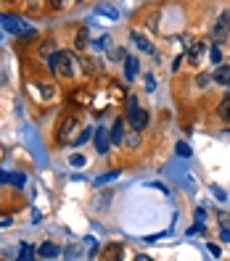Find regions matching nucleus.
Instances as JSON below:
<instances>
[{"label": "nucleus", "instance_id": "29", "mask_svg": "<svg viewBox=\"0 0 230 261\" xmlns=\"http://www.w3.org/2000/svg\"><path fill=\"white\" fill-rule=\"evenodd\" d=\"M212 193H214V198H220V201H225V190H220V188H212Z\"/></svg>", "mask_w": 230, "mask_h": 261}, {"label": "nucleus", "instance_id": "23", "mask_svg": "<svg viewBox=\"0 0 230 261\" xmlns=\"http://www.w3.org/2000/svg\"><path fill=\"white\" fill-rule=\"evenodd\" d=\"M177 156H182V159H186V156H191V148H188L186 143H180V145H177Z\"/></svg>", "mask_w": 230, "mask_h": 261}, {"label": "nucleus", "instance_id": "4", "mask_svg": "<svg viewBox=\"0 0 230 261\" xmlns=\"http://www.w3.org/2000/svg\"><path fill=\"white\" fill-rule=\"evenodd\" d=\"M227 35H230V8L222 11V16L217 19V24H214V40L217 42H222Z\"/></svg>", "mask_w": 230, "mask_h": 261}, {"label": "nucleus", "instance_id": "10", "mask_svg": "<svg viewBox=\"0 0 230 261\" xmlns=\"http://www.w3.org/2000/svg\"><path fill=\"white\" fill-rule=\"evenodd\" d=\"M37 253H40L42 258H56V256L61 253V248H58V245H53V243H42L40 248H37Z\"/></svg>", "mask_w": 230, "mask_h": 261}, {"label": "nucleus", "instance_id": "9", "mask_svg": "<svg viewBox=\"0 0 230 261\" xmlns=\"http://www.w3.org/2000/svg\"><path fill=\"white\" fill-rule=\"evenodd\" d=\"M212 80L222 87H230V66H217V71L212 74Z\"/></svg>", "mask_w": 230, "mask_h": 261}, {"label": "nucleus", "instance_id": "12", "mask_svg": "<svg viewBox=\"0 0 230 261\" xmlns=\"http://www.w3.org/2000/svg\"><path fill=\"white\" fill-rule=\"evenodd\" d=\"M125 64H127V82H135V76H137V58L135 56H127Z\"/></svg>", "mask_w": 230, "mask_h": 261}, {"label": "nucleus", "instance_id": "30", "mask_svg": "<svg viewBox=\"0 0 230 261\" xmlns=\"http://www.w3.org/2000/svg\"><path fill=\"white\" fill-rule=\"evenodd\" d=\"M111 58L119 61V58H125V50H111Z\"/></svg>", "mask_w": 230, "mask_h": 261}, {"label": "nucleus", "instance_id": "32", "mask_svg": "<svg viewBox=\"0 0 230 261\" xmlns=\"http://www.w3.org/2000/svg\"><path fill=\"white\" fill-rule=\"evenodd\" d=\"M42 53H45V56H51V53H53V42H48V45H45V48H42Z\"/></svg>", "mask_w": 230, "mask_h": 261}, {"label": "nucleus", "instance_id": "18", "mask_svg": "<svg viewBox=\"0 0 230 261\" xmlns=\"http://www.w3.org/2000/svg\"><path fill=\"white\" fill-rule=\"evenodd\" d=\"M109 40H111L109 35H103V37H98V40H96V48H98V50H109V45H111Z\"/></svg>", "mask_w": 230, "mask_h": 261}, {"label": "nucleus", "instance_id": "19", "mask_svg": "<svg viewBox=\"0 0 230 261\" xmlns=\"http://www.w3.org/2000/svg\"><path fill=\"white\" fill-rule=\"evenodd\" d=\"M74 127H77V119H66V124H64V132H61V137H69Z\"/></svg>", "mask_w": 230, "mask_h": 261}, {"label": "nucleus", "instance_id": "31", "mask_svg": "<svg viewBox=\"0 0 230 261\" xmlns=\"http://www.w3.org/2000/svg\"><path fill=\"white\" fill-rule=\"evenodd\" d=\"M6 182H11V174H6V172H0V185H6Z\"/></svg>", "mask_w": 230, "mask_h": 261}, {"label": "nucleus", "instance_id": "16", "mask_svg": "<svg viewBox=\"0 0 230 261\" xmlns=\"http://www.w3.org/2000/svg\"><path fill=\"white\" fill-rule=\"evenodd\" d=\"M74 45H77V48H87V32H85V29H80V32H77V37H74Z\"/></svg>", "mask_w": 230, "mask_h": 261}, {"label": "nucleus", "instance_id": "28", "mask_svg": "<svg viewBox=\"0 0 230 261\" xmlns=\"http://www.w3.org/2000/svg\"><path fill=\"white\" fill-rule=\"evenodd\" d=\"M209 82H212V76H209V74H201V76H198V87H206Z\"/></svg>", "mask_w": 230, "mask_h": 261}, {"label": "nucleus", "instance_id": "13", "mask_svg": "<svg viewBox=\"0 0 230 261\" xmlns=\"http://www.w3.org/2000/svg\"><path fill=\"white\" fill-rule=\"evenodd\" d=\"M132 40H135V45H137V48H141V50H146V53H153V45L141 35V32H132Z\"/></svg>", "mask_w": 230, "mask_h": 261}, {"label": "nucleus", "instance_id": "1", "mask_svg": "<svg viewBox=\"0 0 230 261\" xmlns=\"http://www.w3.org/2000/svg\"><path fill=\"white\" fill-rule=\"evenodd\" d=\"M48 66L56 76H72L74 74V58L69 50H53L48 56Z\"/></svg>", "mask_w": 230, "mask_h": 261}, {"label": "nucleus", "instance_id": "26", "mask_svg": "<svg viewBox=\"0 0 230 261\" xmlns=\"http://www.w3.org/2000/svg\"><path fill=\"white\" fill-rule=\"evenodd\" d=\"M69 3H72V0H51V6H53L56 11H58V8H66Z\"/></svg>", "mask_w": 230, "mask_h": 261}, {"label": "nucleus", "instance_id": "3", "mask_svg": "<svg viewBox=\"0 0 230 261\" xmlns=\"http://www.w3.org/2000/svg\"><path fill=\"white\" fill-rule=\"evenodd\" d=\"M127 124H132V129H137V132L148 127V111H143L137 106V98L127 100Z\"/></svg>", "mask_w": 230, "mask_h": 261}, {"label": "nucleus", "instance_id": "21", "mask_svg": "<svg viewBox=\"0 0 230 261\" xmlns=\"http://www.w3.org/2000/svg\"><path fill=\"white\" fill-rule=\"evenodd\" d=\"M72 166H85V156H80V153H74V156L69 159Z\"/></svg>", "mask_w": 230, "mask_h": 261}, {"label": "nucleus", "instance_id": "2", "mask_svg": "<svg viewBox=\"0 0 230 261\" xmlns=\"http://www.w3.org/2000/svg\"><path fill=\"white\" fill-rule=\"evenodd\" d=\"M0 24H3L11 35H16L21 40H32L37 35V29L32 24H27L24 19H13V16H0Z\"/></svg>", "mask_w": 230, "mask_h": 261}, {"label": "nucleus", "instance_id": "17", "mask_svg": "<svg viewBox=\"0 0 230 261\" xmlns=\"http://www.w3.org/2000/svg\"><path fill=\"white\" fill-rule=\"evenodd\" d=\"M209 56H212V64H217V66H220L222 53H220V48H217V45H212V48H209Z\"/></svg>", "mask_w": 230, "mask_h": 261}, {"label": "nucleus", "instance_id": "33", "mask_svg": "<svg viewBox=\"0 0 230 261\" xmlns=\"http://www.w3.org/2000/svg\"><path fill=\"white\" fill-rule=\"evenodd\" d=\"M0 85H6V69L0 66Z\"/></svg>", "mask_w": 230, "mask_h": 261}, {"label": "nucleus", "instance_id": "24", "mask_svg": "<svg viewBox=\"0 0 230 261\" xmlns=\"http://www.w3.org/2000/svg\"><path fill=\"white\" fill-rule=\"evenodd\" d=\"M206 251H209L214 258H220V253H222V251H220V245H214V243H209V245H206Z\"/></svg>", "mask_w": 230, "mask_h": 261}, {"label": "nucleus", "instance_id": "15", "mask_svg": "<svg viewBox=\"0 0 230 261\" xmlns=\"http://www.w3.org/2000/svg\"><path fill=\"white\" fill-rule=\"evenodd\" d=\"M220 116L225 119V121H230V93L222 98V103H220Z\"/></svg>", "mask_w": 230, "mask_h": 261}, {"label": "nucleus", "instance_id": "25", "mask_svg": "<svg viewBox=\"0 0 230 261\" xmlns=\"http://www.w3.org/2000/svg\"><path fill=\"white\" fill-rule=\"evenodd\" d=\"M117 177H119V174H117V172H111V174H103V177H98L96 182H98V185H103V182H111V179H117Z\"/></svg>", "mask_w": 230, "mask_h": 261}, {"label": "nucleus", "instance_id": "5", "mask_svg": "<svg viewBox=\"0 0 230 261\" xmlns=\"http://www.w3.org/2000/svg\"><path fill=\"white\" fill-rule=\"evenodd\" d=\"M93 137H96V150H98V153H109V148H111V135L106 132L103 127H98V129L93 132Z\"/></svg>", "mask_w": 230, "mask_h": 261}, {"label": "nucleus", "instance_id": "27", "mask_svg": "<svg viewBox=\"0 0 230 261\" xmlns=\"http://www.w3.org/2000/svg\"><path fill=\"white\" fill-rule=\"evenodd\" d=\"M21 258H32V245H21Z\"/></svg>", "mask_w": 230, "mask_h": 261}, {"label": "nucleus", "instance_id": "6", "mask_svg": "<svg viewBox=\"0 0 230 261\" xmlns=\"http://www.w3.org/2000/svg\"><path fill=\"white\" fill-rule=\"evenodd\" d=\"M96 13H98V16H106L109 21H119V11H117V6H111V3H98V6H96Z\"/></svg>", "mask_w": 230, "mask_h": 261}, {"label": "nucleus", "instance_id": "34", "mask_svg": "<svg viewBox=\"0 0 230 261\" xmlns=\"http://www.w3.org/2000/svg\"><path fill=\"white\" fill-rule=\"evenodd\" d=\"M6 3H11V0H6Z\"/></svg>", "mask_w": 230, "mask_h": 261}, {"label": "nucleus", "instance_id": "20", "mask_svg": "<svg viewBox=\"0 0 230 261\" xmlns=\"http://www.w3.org/2000/svg\"><path fill=\"white\" fill-rule=\"evenodd\" d=\"M90 135H93V129H85V132H82V135L74 140V145H82V143H87V140H90Z\"/></svg>", "mask_w": 230, "mask_h": 261}, {"label": "nucleus", "instance_id": "11", "mask_svg": "<svg viewBox=\"0 0 230 261\" xmlns=\"http://www.w3.org/2000/svg\"><path fill=\"white\" fill-rule=\"evenodd\" d=\"M217 222L222 227V240H230V217L225 211H217Z\"/></svg>", "mask_w": 230, "mask_h": 261}, {"label": "nucleus", "instance_id": "22", "mask_svg": "<svg viewBox=\"0 0 230 261\" xmlns=\"http://www.w3.org/2000/svg\"><path fill=\"white\" fill-rule=\"evenodd\" d=\"M11 182H13V185H24V182H27V177H24L21 172H16V174H11Z\"/></svg>", "mask_w": 230, "mask_h": 261}, {"label": "nucleus", "instance_id": "14", "mask_svg": "<svg viewBox=\"0 0 230 261\" xmlns=\"http://www.w3.org/2000/svg\"><path fill=\"white\" fill-rule=\"evenodd\" d=\"M122 145H127V148H137V145H141V137H137V129H135V132H127V135H125V143H122Z\"/></svg>", "mask_w": 230, "mask_h": 261}, {"label": "nucleus", "instance_id": "7", "mask_svg": "<svg viewBox=\"0 0 230 261\" xmlns=\"http://www.w3.org/2000/svg\"><path fill=\"white\" fill-rule=\"evenodd\" d=\"M125 143V119H117L111 127V145H122Z\"/></svg>", "mask_w": 230, "mask_h": 261}, {"label": "nucleus", "instance_id": "8", "mask_svg": "<svg viewBox=\"0 0 230 261\" xmlns=\"http://www.w3.org/2000/svg\"><path fill=\"white\" fill-rule=\"evenodd\" d=\"M206 50V45L204 42H191V48H188V64H198V58H201V53Z\"/></svg>", "mask_w": 230, "mask_h": 261}]
</instances>
